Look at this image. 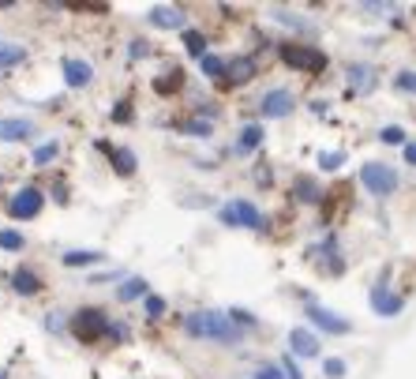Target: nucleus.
<instances>
[{"label": "nucleus", "mask_w": 416, "mask_h": 379, "mask_svg": "<svg viewBox=\"0 0 416 379\" xmlns=\"http://www.w3.org/2000/svg\"><path fill=\"white\" fill-rule=\"evenodd\" d=\"M184 334L199 342H217V345H240L244 342V327H236L229 312L217 308H195L184 316Z\"/></svg>", "instance_id": "f257e3e1"}, {"label": "nucleus", "mask_w": 416, "mask_h": 379, "mask_svg": "<svg viewBox=\"0 0 416 379\" xmlns=\"http://www.w3.org/2000/svg\"><path fill=\"white\" fill-rule=\"evenodd\" d=\"M217 222L229 225V230H262V225H267L262 211L251 199H229V203H222V207H217Z\"/></svg>", "instance_id": "f03ea898"}, {"label": "nucleus", "mask_w": 416, "mask_h": 379, "mask_svg": "<svg viewBox=\"0 0 416 379\" xmlns=\"http://www.w3.org/2000/svg\"><path fill=\"white\" fill-rule=\"evenodd\" d=\"M360 184H364V192H371L375 199H387L398 192L401 180L387 161H364V166H360Z\"/></svg>", "instance_id": "7ed1b4c3"}, {"label": "nucleus", "mask_w": 416, "mask_h": 379, "mask_svg": "<svg viewBox=\"0 0 416 379\" xmlns=\"http://www.w3.org/2000/svg\"><path fill=\"white\" fill-rule=\"evenodd\" d=\"M109 316L102 308H79L75 312V319H72V331H75V338L86 342V345H94V342H102L105 334H109Z\"/></svg>", "instance_id": "20e7f679"}, {"label": "nucleus", "mask_w": 416, "mask_h": 379, "mask_svg": "<svg viewBox=\"0 0 416 379\" xmlns=\"http://www.w3.org/2000/svg\"><path fill=\"white\" fill-rule=\"evenodd\" d=\"M281 60L297 72H323L326 68L323 53L311 49V46H300V41H286V46H281Z\"/></svg>", "instance_id": "39448f33"}, {"label": "nucleus", "mask_w": 416, "mask_h": 379, "mask_svg": "<svg viewBox=\"0 0 416 379\" xmlns=\"http://www.w3.org/2000/svg\"><path fill=\"white\" fill-rule=\"evenodd\" d=\"M41 207H46V192L30 184V188H19L15 196H12V203H8V214H12L15 222H27V218H38Z\"/></svg>", "instance_id": "423d86ee"}, {"label": "nucleus", "mask_w": 416, "mask_h": 379, "mask_svg": "<svg viewBox=\"0 0 416 379\" xmlns=\"http://www.w3.org/2000/svg\"><path fill=\"white\" fill-rule=\"evenodd\" d=\"M293 109H297V98H293V91H286V86H274L259 102V113L267 117V121H281V117H289Z\"/></svg>", "instance_id": "0eeeda50"}, {"label": "nucleus", "mask_w": 416, "mask_h": 379, "mask_svg": "<svg viewBox=\"0 0 416 379\" xmlns=\"http://www.w3.org/2000/svg\"><path fill=\"white\" fill-rule=\"evenodd\" d=\"M304 316H308V323L315 331H323V334H349V331H353V323L342 319L330 308H323V305H308V308H304Z\"/></svg>", "instance_id": "6e6552de"}, {"label": "nucleus", "mask_w": 416, "mask_h": 379, "mask_svg": "<svg viewBox=\"0 0 416 379\" xmlns=\"http://www.w3.org/2000/svg\"><path fill=\"white\" fill-rule=\"evenodd\" d=\"M371 312H375V316H382V319H394V316H401V308H405V300L394 293V289L387 286V281H379L375 289H371Z\"/></svg>", "instance_id": "1a4fd4ad"}, {"label": "nucleus", "mask_w": 416, "mask_h": 379, "mask_svg": "<svg viewBox=\"0 0 416 379\" xmlns=\"http://www.w3.org/2000/svg\"><path fill=\"white\" fill-rule=\"evenodd\" d=\"M147 23L158 27V30H184L188 27V15H184V8H177V4H158L147 12Z\"/></svg>", "instance_id": "9d476101"}, {"label": "nucleus", "mask_w": 416, "mask_h": 379, "mask_svg": "<svg viewBox=\"0 0 416 379\" xmlns=\"http://www.w3.org/2000/svg\"><path fill=\"white\" fill-rule=\"evenodd\" d=\"M289 353L293 357H319V334L315 331H308V327H293L289 331Z\"/></svg>", "instance_id": "9b49d317"}, {"label": "nucleus", "mask_w": 416, "mask_h": 379, "mask_svg": "<svg viewBox=\"0 0 416 379\" xmlns=\"http://www.w3.org/2000/svg\"><path fill=\"white\" fill-rule=\"evenodd\" d=\"M349 91H356V94H371L379 86V72L371 68V64H349Z\"/></svg>", "instance_id": "f8f14e48"}, {"label": "nucleus", "mask_w": 416, "mask_h": 379, "mask_svg": "<svg viewBox=\"0 0 416 379\" xmlns=\"http://www.w3.org/2000/svg\"><path fill=\"white\" fill-rule=\"evenodd\" d=\"M34 135V121L27 117H0V143H19Z\"/></svg>", "instance_id": "ddd939ff"}, {"label": "nucleus", "mask_w": 416, "mask_h": 379, "mask_svg": "<svg viewBox=\"0 0 416 379\" xmlns=\"http://www.w3.org/2000/svg\"><path fill=\"white\" fill-rule=\"evenodd\" d=\"M90 79H94V68L86 60H64V83L72 86V91H83V86H90Z\"/></svg>", "instance_id": "4468645a"}, {"label": "nucleus", "mask_w": 416, "mask_h": 379, "mask_svg": "<svg viewBox=\"0 0 416 379\" xmlns=\"http://www.w3.org/2000/svg\"><path fill=\"white\" fill-rule=\"evenodd\" d=\"M139 297H150V289H147V278H139V274H128L124 281L116 286V300L120 305H128V300H139Z\"/></svg>", "instance_id": "2eb2a0df"}, {"label": "nucleus", "mask_w": 416, "mask_h": 379, "mask_svg": "<svg viewBox=\"0 0 416 379\" xmlns=\"http://www.w3.org/2000/svg\"><path fill=\"white\" fill-rule=\"evenodd\" d=\"M262 147V128L259 124H244L236 135V154H255V150Z\"/></svg>", "instance_id": "dca6fc26"}, {"label": "nucleus", "mask_w": 416, "mask_h": 379, "mask_svg": "<svg viewBox=\"0 0 416 379\" xmlns=\"http://www.w3.org/2000/svg\"><path fill=\"white\" fill-rule=\"evenodd\" d=\"M102 150H109L113 169L120 173V177H131V173H135V154H131L128 147H109V143H102Z\"/></svg>", "instance_id": "f3484780"}, {"label": "nucleus", "mask_w": 416, "mask_h": 379, "mask_svg": "<svg viewBox=\"0 0 416 379\" xmlns=\"http://www.w3.org/2000/svg\"><path fill=\"white\" fill-rule=\"evenodd\" d=\"M12 289H15V293H23V297H34L38 289H41V278L34 274V270L19 267L15 274H12Z\"/></svg>", "instance_id": "a211bd4d"}, {"label": "nucleus", "mask_w": 416, "mask_h": 379, "mask_svg": "<svg viewBox=\"0 0 416 379\" xmlns=\"http://www.w3.org/2000/svg\"><path fill=\"white\" fill-rule=\"evenodd\" d=\"M229 83H248L251 75H255V60L251 57H236V60H229Z\"/></svg>", "instance_id": "6ab92c4d"}, {"label": "nucleus", "mask_w": 416, "mask_h": 379, "mask_svg": "<svg viewBox=\"0 0 416 379\" xmlns=\"http://www.w3.org/2000/svg\"><path fill=\"white\" fill-rule=\"evenodd\" d=\"M105 252H90V248H83V252H64L60 263L64 267H90V263H102Z\"/></svg>", "instance_id": "aec40b11"}, {"label": "nucleus", "mask_w": 416, "mask_h": 379, "mask_svg": "<svg viewBox=\"0 0 416 379\" xmlns=\"http://www.w3.org/2000/svg\"><path fill=\"white\" fill-rule=\"evenodd\" d=\"M199 68H203V75H206V79H222V75L229 72V60L214 57V53H206V57L199 60Z\"/></svg>", "instance_id": "412c9836"}, {"label": "nucleus", "mask_w": 416, "mask_h": 379, "mask_svg": "<svg viewBox=\"0 0 416 379\" xmlns=\"http://www.w3.org/2000/svg\"><path fill=\"white\" fill-rule=\"evenodd\" d=\"M23 60H27V49L23 46H4V41H0V72L15 68V64H23Z\"/></svg>", "instance_id": "4be33fe9"}, {"label": "nucleus", "mask_w": 416, "mask_h": 379, "mask_svg": "<svg viewBox=\"0 0 416 379\" xmlns=\"http://www.w3.org/2000/svg\"><path fill=\"white\" fill-rule=\"evenodd\" d=\"M184 49H188V57H206V38L199 30H184Z\"/></svg>", "instance_id": "5701e85b"}, {"label": "nucleus", "mask_w": 416, "mask_h": 379, "mask_svg": "<svg viewBox=\"0 0 416 379\" xmlns=\"http://www.w3.org/2000/svg\"><path fill=\"white\" fill-rule=\"evenodd\" d=\"M379 139L387 147H405L409 143V135H405V128L401 124H387V128H379Z\"/></svg>", "instance_id": "b1692460"}, {"label": "nucleus", "mask_w": 416, "mask_h": 379, "mask_svg": "<svg viewBox=\"0 0 416 379\" xmlns=\"http://www.w3.org/2000/svg\"><path fill=\"white\" fill-rule=\"evenodd\" d=\"M57 154H60V143H57V139H49V143H41V147L34 150V158H30V161H34V166H41V169H46V166H49V161L57 158Z\"/></svg>", "instance_id": "393cba45"}, {"label": "nucleus", "mask_w": 416, "mask_h": 379, "mask_svg": "<svg viewBox=\"0 0 416 379\" xmlns=\"http://www.w3.org/2000/svg\"><path fill=\"white\" fill-rule=\"evenodd\" d=\"M180 132H184V135H192V139H210L214 128H210V121H184V124H180Z\"/></svg>", "instance_id": "a878e982"}, {"label": "nucleus", "mask_w": 416, "mask_h": 379, "mask_svg": "<svg viewBox=\"0 0 416 379\" xmlns=\"http://www.w3.org/2000/svg\"><path fill=\"white\" fill-rule=\"evenodd\" d=\"M345 372H349V364L342 361V357H326L323 361V375L326 379H345Z\"/></svg>", "instance_id": "bb28decb"}, {"label": "nucleus", "mask_w": 416, "mask_h": 379, "mask_svg": "<svg viewBox=\"0 0 416 379\" xmlns=\"http://www.w3.org/2000/svg\"><path fill=\"white\" fill-rule=\"evenodd\" d=\"M23 244L27 241H23V233H19V230H0V248H4V252H19Z\"/></svg>", "instance_id": "cd10ccee"}, {"label": "nucleus", "mask_w": 416, "mask_h": 379, "mask_svg": "<svg viewBox=\"0 0 416 379\" xmlns=\"http://www.w3.org/2000/svg\"><path fill=\"white\" fill-rule=\"evenodd\" d=\"M342 161H345L342 150H319V169L334 173V169H342Z\"/></svg>", "instance_id": "c85d7f7f"}, {"label": "nucleus", "mask_w": 416, "mask_h": 379, "mask_svg": "<svg viewBox=\"0 0 416 379\" xmlns=\"http://www.w3.org/2000/svg\"><path fill=\"white\" fill-rule=\"evenodd\" d=\"M143 312H147L150 319H161V316H166V300H161L158 293H150V297L143 300Z\"/></svg>", "instance_id": "c756f323"}, {"label": "nucleus", "mask_w": 416, "mask_h": 379, "mask_svg": "<svg viewBox=\"0 0 416 379\" xmlns=\"http://www.w3.org/2000/svg\"><path fill=\"white\" fill-rule=\"evenodd\" d=\"M297 199H304V203H319V188H315L311 180H297Z\"/></svg>", "instance_id": "7c9ffc66"}, {"label": "nucleus", "mask_w": 416, "mask_h": 379, "mask_svg": "<svg viewBox=\"0 0 416 379\" xmlns=\"http://www.w3.org/2000/svg\"><path fill=\"white\" fill-rule=\"evenodd\" d=\"M281 372H286V379H304V372H300V364H297V357H293V353L281 357Z\"/></svg>", "instance_id": "2f4dec72"}, {"label": "nucleus", "mask_w": 416, "mask_h": 379, "mask_svg": "<svg viewBox=\"0 0 416 379\" xmlns=\"http://www.w3.org/2000/svg\"><path fill=\"white\" fill-rule=\"evenodd\" d=\"M394 86H398V91H409V94H416V72H398V79H394Z\"/></svg>", "instance_id": "473e14b6"}, {"label": "nucleus", "mask_w": 416, "mask_h": 379, "mask_svg": "<svg viewBox=\"0 0 416 379\" xmlns=\"http://www.w3.org/2000/svg\"><path fill=\"white\" fill-rule=\"evenodd\" d=\"M255 379H286V372H281V364H259Z\"/></svg>", "instance_id": "72a5a7b5"}, {"label": "nucleus", "mask_w": 416, "mask_h": 379, "mask_svg": "<svg viewBox=\"0 0 416 379\" xmlns=\"http://www.w3.org/2000/svg\"><path fill=\"white\" fill-rule=\"evenodd\" d=\"M229 316H233V323L236 327H255V316H251V312H244V308H229Z\"/></svg>", "instance_id": "f704fd0d"}, {"label": "nucleus", "mask_w": 416, "mask_h": 379, "mask_svg": "<svg viewBox=\"0 0 416 379\" xmlns=\"http://www.w3.org/2000/svg\"><path fill=\"white\" fill-rule=\"evenodd\" d=\"M128 57H150V46H147V38H135V41H131V46H128Z\"/></svg>", "instance_id": "c9c22d12"}, {"label": "nucleus", "mask_w": 416, "mask_h": 379, "mask_svg": "<svg viewBox=\"0 0 416 379\" xmlns=\"http://www.w3.org/2000/svg\"><path fill=\"white\" fill-rule=\"evenodd\" d=\"M46 327H49L53 334H60V331H64V319L57 316V312H49V316H46Z\"/></svg>", "instance_id": "e433bc0d"}, {"label": "nucleus", "mask_w": 416, "mask_h": 379, "mask_svg": "<svg viewBox=\"0 0 416 379\" xmlns=\"http://www.w3.org/2000/svg\"><path fill=\"white\" fill-rule=\"evenodd\" d=\"M401 154H405V161H409V166H416V143H412V139L401 147Z\"/></svg>", "instance_id": "4c0bfd02"}, {"label": "nucleus", "mask_w": 416, "mask_h": 379, "mask_svg": "<svg viewBox=\"0 0 416 379\" xmlns=\"http://www.w3.org/2000/svg\"><path fill=\"white\" fill-rule=\"evenodd\" d=\"M109 334H113V338H120V342H124V338H128V327H124V323H113V327H109Z\"/></svg>", "instance_id": "58836bf2"}, {"label": "nucleus", "mask_w": 416, "mask_h": 379, "mask_svg": "<svg viewBox=\"0 0 416 379\" xmlns=\"http://www.w3.org/2000/svg\"><path fill=\"white\" fill-rule=\"evenodd\" d=\"M128 117H131V109H128V105H124V102H120V105H116V109H113V121H128Z\"/></svg>", "instance_id": "ea45409f"}, {"label": "nucleus", "mask_w": 416, "mask_h": 379, "mask_svg": "<svg viewBox=\"0 0 416 379\" xmlns=\"http://www.w3.org/2000/svg\"><path fill=\"white\" fill-rule=\"evenodd\" d=\"M364 12H371V15H382V12H390V4H364Z\"/></svg>", "instance_id": "a19ab883"}, {"label": "nucleus", "mask_w": 416, "mask_h": 379, "mask_svg": "<svg viewBox=\"0 0 416 379\" xmlns=\"http://www.w3.org/2000/svg\"><path fill=\"white\" fill-rule=\"evenodd\" d=\"M0 379H8V372H0Z\"/></svg>", "instance_id": "79ce46f5"}]
</instances>
